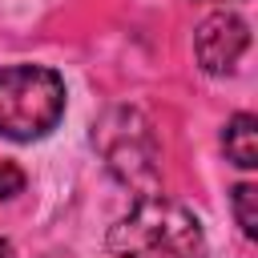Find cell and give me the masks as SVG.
<instances>
[{"label": "cell", "mask_w": 258, "mask_h": 258, "mask_svg": "<svg viewBox=\"0 0 258 258\" xmlns=\"http://www.w3.org/2000/svg\"><path fill=\"white\" fill-rule=\"evenodd\" d=\"M109 250L117 258H202L206 238L185 206L145 194L109 230Z\"/></svg>", "instance_id": "1"}, {"label": "cell", "mask_w": 258, "mask_h": 258, "mask_svg": "<svg viewBox=\"0 0 258 258\" xmlns=\"http://www.w3.org/2000/svg\"><path fill=\"white\" fill-rule=\"evenodd\" d=\"M64 117V81L44 64L0 69V137L36 141Z\"/></svg>", "instance_id": "2"}, {"label": "cell", "mask_w": 258, "mask_h": 258, "mask_svg": "<svg viewBox=\"0 0 258 258\" xmlns=\"http://www.w3.org/2000/svg\"><path fill=\"white\" fill-rule=\"evenodd\" d=\"M121 125H105V133H101V141H105V157H109V169L125 181V185H133V189H141L137 198H145L153 185H157V141H153V133H149V125L133 113V109H117L113 113Z\"/></svg>", "instance_id": "3"}, {"label": "cell", "mask_w": 258, "mask_h": 258, "mask_svg": "<svg viewBox=\"0 0 258 258\" xmlns=\"http://www.w3.org/2000/svg\"><path fill=\"white\" fill-rule=\"evenodd\" d=\"M250 44V24L234 12H214L198 24L194 32V52H198V64L214 77H226L234 73V64L242 60Z\"/></svg>", "instance_id": "4"}, {"label": "cell", "mask_w": 258, "mask_h": 258, "mask_svg": "<svg viewBox=\"0 0 258 258\" xmlns=\"http://www.w3.org/2000/svg\"><path fill=\"white\" fill-rule=\"evenodd\" d=\"M222 145H226V157L238 169H254L258 165V117L254 113H234L226 133H222Z\"/></svg>", "instance_id": "5"}, {"label": "cell", "mask_w": 258, "mask_h": 258, "mask_svg": "<svg viewBox=\"0 0 258 258\" xmlns=\"http://www.w3.org/2000/svg\"><path fill=\"white\" fill-rule=\"evenodd\" d=\"M230 202H234V218H238L242 234L246 238H258V185H250V181L234 185Z\"/></svg>", "instance_id": "6"}, {"label": "cell", "mask_w": 258, "mask_h": 258, "mask_svg": "<svg viewBox=\"0 0 258 258\" xmlns=\"http://www.w3.org/2000/svg\"><path fill=\"white\" fill-rule=\"evenodd\" d=\"M20 189H24V173H20L16 165L0 161V198H16Z\"/></svg>", "instance_id": "7"}, {"label": "cell", "mask_w": 258, "mask_h": 258, "mask_svg": "<svg viewBox=\"0 0 258 258\" xmlns=\"http://www.w3.org/2000/svg\"><path fill=\"white\" fill-rule=\"evenodd\" d=\"M0 258H12V246H8L4 238H0Z\"/></svg>", "instance_id": "8"}]
</instances>
